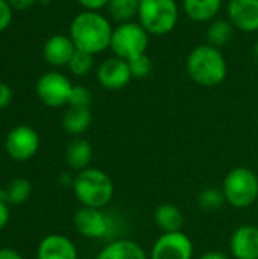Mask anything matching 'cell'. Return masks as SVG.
I'll return each instance as SVG.
<instances>
[{"label": "cell", "instance_id": "19", "mask_svg": "<svg viewBox=\"0 0 258 259\" xmlns=\"http://www.w3.org/2000/svg\"><path fill=\"white\" fill-rule=\"evenodd\" d=\"M93 159V147L87 140L76 138L65 149V162L71 170L82 171L90 167Z\"/></svg>", "mask_w": 258, "mask_h": 259}, {"label": "cell", "instance_id": "9", "mask_svg": "<svg viewBox=\"0 0 258 259\" xmlns=\"http://www.w3.org/2000/svg\"><path fill=\"white\" fill-rule=\"evenodd\" d=\"M195 247L189 235L181 232L161 234L152 249L149 259H193Z\"/></svg>", "mask_w": 258, "mask_h": 259}, {"label": "cell", "instance_id": "4", "mask_svg": "<svg viewBox=\"0 0 258 259\" xmlns=\"http://www.w3.org/2000/svg\"><path fill=\"white\" fill-rule=\"evenodd\" d=\"M137 18L149 35L163 36L176 27L179 8L175 0H140Z\"/></svg>", "mask_w": 258, "mask_h": 259}, {"label": "cell", "instance_id": "8", "mask_svg": "<svg viewBox=\"0 0 258 259\" xmlns=\"http://www.w3.org/2000/svg\"><path fill=\"white\" fill-rule=\"evenodd\" d=\"M71 88L73 85L70 79L58 71H49L43 74L35 87L38 99L49 108H61L68 105Z\"/></svg>", "mask_w": 258, "mask_h": 259}, {"label": "cell", "instance_id": "32", "mask_svg": "<svg viewBox=\"0 0 258 259\" xmlns=\"http://www.w3.org/2000/svg\"><path fill=\"white\" fill-rule=\"evenodd\" d=\"M9 222V209H8V203L0 200V231L8 225Z\"/></svg>", "mask_w": 258, "mask_h": 259}, {"label": "cell", "instance_id": "13", "mask_svg": "<svg viewBox=\"0 0 258 259\" xmlns=\"http://www.w3.org/2000/svg\"><path fill=\"white\" fill-rule=\"evenodd\" d=\"M230 250L234 259H258V228L243 225L237 228L230 240Z\"/></svg>", "mask_w": 258, "mask_h": 259}, {"label": "cell", "instance_id": "7", "mask_svg": "<svg viewBox=\"0 0 258 259\" xmlns=\"http://www.w3.org/2000/svg\"><path fill=\"white\" fill-rule=\"evenodd\" d=\"M75 229L90 240H109L117 232V220L99 208L82 206L73 217Z\"/></svg>", "mask_w": 258, "mask_h": 259}, {"label": "cell", "instance_id": "11", "mask_svg": "<svg viewBox=\"0 0 258 259\" xmlns=\"http://www.w3.org/2000/svg\"><path fill=\"white\" fill-rule=\"evenodd\" d=\"M132 79L131 70H129V64L128 61L113 56L105 59L97 70V80L99 83L111 91L116 90H122L125 88Z\"/></svg>", "mask_w": 258, "mask_h": 259}, {"label": "cell", "instance_id": "25", "mask_svg": "<svg viewBox=\"0 0 258 259\" xmlns=\"http://www.w3.org/2000/svg\"><path fill=\"white\" fill-rule=\"evenodd\" d=\"M93 65H94L93 55H90L87 52L76 50L67 67L75 76H87L93 70Z\"/></svg>", "mask_w": 258, "mask_h": 259}, {"label": "cell", "instance_id": "30", "mask_svg": "<svg viewBox=\"0 0 258 259\" xmlns=\"http://www.w3.org/2000/svg\"><path fill=\"white\" fill-rule=\"evenodd\" d=\"M84 8L85 11H99L102 8H106L109 0H78Z\"/></svg>", "mask_w": 258, "mask_h": 259}, {"label": "cell", "instance_id": "17", "mask_svg": "<svg viewBox=\"0 0 258 259\" xmlns=\"http://www.w3.org/2000/svg\"><path fill=\"white\" fill-rule=\"evenodd\" d=\"M154 222L163 234L181 232L184 226V214L176 205L163 203L155 209Z\"/></svg>", "mask_w": 258, "mask_h": 259}, {"label": "cell", "instance_id": "24", "mask_svg": "<svg viewBox=\"0 0 258 259\" xmlns=\"http://www.w3.org/2000/svg\"><path fill=\"white\" fill-rule=\"evenodd\" d=\"M227 203L225 196L222 193V190L214 188V187H207L204 188L199 196H198V206L204 211V212H216L219 211L224 205Z\"/></svg>", "mask_w": 258, "mask_h": 259}, {"label": "cell", "instance_id": "29", "mask_svg": "<svg viewBox=\"0 0 258 259\" xmlns=\"http://www.w3.org/2000/svg\"><path fill=\"white\" fill-rule=\"evenodd\" d=\"M12 100V91L11 88L0 80V109H5Z\"/></svg>", "mask_w": 258, "mask_h": 259}, {"label": "cell", "instance_id": "27", "mask_svg": "<svg viewBox=\"0 0 258 259\" xmlns=\"http://www.w3.org/2000/svg\"><path fill=\"white\" fill-rule=\"evenodd\" d=\"M91 93L88 88L82 87V85H73L71 93H70V99H68V105L70 106H76V108H90L91 105Z\"/></svg>", "mask_w": 258, "mask_h": 259}, {"label": "cell", "instance_id": "2", "mask_svg": "<svg viewBox=\"0 0 258 259\" xmlns=\"http://www.w3.org/2000/svg\"><path fill=\"white\" fill-rule=\"evenodd\" d=\"M186 67L193 82L208 88L220 85L228 74L225 56L217 47L210 44L195 47L187 56Z\"/></svg>", "mask_w": 258, "mask_h": 259}, {"label": "cell", "instance_id": "20", "mask_svg": "<svg viewBox=\"0 0 258 259\" xmlns=\"http://www.w3.org/2000/svg\"><path fill=\"white\" fill-rule=\"evenodd\" d=\"M91 120H93V115H91L90 108L70 106L62 117V127L70 135H81L90 127Z\"/></svg>", "mask_w": 258, "mask_h": 259}, {"label": "cell", "instance_id": "3", "mask_svg": "<svg viewBox=\"0 0 258 259\" xmlns=\"http://www.w3.org/2000/svg\"><path fill=\"white\" fill-rule=\"evenodd\" d=\"M71 187L82 206L103 209L114 197V182L109 175L100 168L88 167L78 171Z\"/></svg>", "mask_w": 258, "mask_h": 259}, {"label": "cell", "instance_id": "1", "mask_svg": "<svg viewBox=\"0 0 258 259\" xmlns=\"http://www.w3.org/2000/svg\"><path fill=\"white\" fill-rule=\"evenodd\" d=\"M113 32L111 21L99 11H84L71 20L68 36L76 50L94 56L109 49Z\"/></svg>", "mask_w": 258, "mask_h": 259}, {"label": "cell", "instance_id": "28", "mask_svg": "<svg viewBox=\"0 0 258 259\" xmlns=\"http://www.w3.org/2000/svg\"><path fill=\"white\" fill-rule=\"evenodd\" d=\"M12 20V8L8 0H0V32L5 30Z\"/></svg>", "mask_w": 258, "mask_h": 259}, {"label": "cell", "instance_id": "18", "mask_svg": "<svg viewBox=\"0 0 258 259\" xmlns=\"http://www.w3.org/2000/svg\"><path fill=\"white\" fill-rule=\"evenodd\" d=\"M184 12L198 23H208L216 18L222 8V0H182Z\"/></svg>", "mask_w": 258, "mask_h": 259}, {"label": "cell", "instance_id": "10", "mask_svg": "<svg viewBox=\"0 0 258 259\" xmlns=\"http://www.w3.org/2000/svg\"><path fill=\"white\" fill-rule=\"evenodd\" d=\"M40 147V137L30 126L21 124L11 129L5 140V150L14 161H27L36 155Z\"/></svg>", "mask_w": 258, "mask_h": 259}, {"label": "cell", "instance_id": "33", "mask_svg": "<svg viewBox=\"0 0 258 259\" xmlns=\"http://www.w3.org/2000/svg\"><path fill=\"white\" fill-rule=\"evenodd\" d=\"M0 259H23V256L14 249L3 247V249H0Z\"/></svg>", "mask_w": 258, "mask_h": 259}, {"label": "cell", "instance_id": "16", "mask_svg": "<svg viewBox=\"0 0 258 259\" xmlns=\"http://www.w3.org/2000/svg\"><path fill=\"white\" fill-rule=\"evenodd\" d=\"M94 259H148L146 250L134 240L116 238L111 240Z\"/></svg>", "mask_w": 258, "mask_h": 259}, {"label": "cell", "instance_id": "22", "mask_svg": "<svg viewBox=\"0 0 258 259\" xmlns=\"http://www.w3.org/2000/svg\"><path fill=\"white\" fill-rule=\"evenodd\" d=\"M138 9L140 0H109L106 6L108 17L119 24L134 21L138 17Z\"/></svg>", "mask_w": 258, "mask_h": 259}, {"label": "cell", "instance_id": "31", "mask_svg": "<svg viewBox=\"0 0 258 259\" xmlns=\"http://www.w3.org/2000/svg\"><path fill=\"white\" fill-rule=\"evenodd\" d=\"M8 3L14 11H26L32 8L36 3V0H8Z\"/></svg>", "mask_w": 258, "mask_h": 259}, {"label": "cell", "instance_id": "21", "mask_svg": "<svg viewBox=\"0 0 258 259\" xmlns=\"http://www.w3.org/2000/svg\"><path fill=\"white\" fill-rule=\"evenodd\" d=\"M30 193L32 184L24 178H15L0 190V200L11 205H21L30 197Z\"/></svg>", "mask_w": 258, "mask_h": 259}, {"label": "cell", "instance_id": "14", "mask_svg": "<svg viewBox=\"0 0 258 259\" xmlns=\"http://www.w3.org/2000/svg\"><path fill=\"white\" fill-rule=\"evenodd\" d=\"M36 259H78L75 243L61 234L44 237L38 246Z\"/></svg>", "mask_w": 258, "mask_h": 259}, {"label": "cell", "instance_id": "23", "mask_svg": "<svg viewBox=\"0 0 258 259\" xmlns=\"http://www.w3.org/2000/svg\"><path fill=\"white\" fill-rule=\"evenodd\" d=\"M233 23L225 18H214L207 29V44L213 47H222L233 38Z\"/></svg>", "mask_w": 258, "mask_h": 259}, {"label": "cell", "instance_id": "12", "mask_svg": "<svg viewBox=\"0 0 258 259\" xmlns=\"http://www.w3.org/2000/svg\"><path fill=\"white\" fill-rule=\"evenodd\" d=\"M228 20L243 32H258V0H230Z\"/></svg>", "mask_w": 258, "mask_h": 259}, {"label": "cell", "instance_id": "34", "mask_svg": "<svg viewBox=\"0 0 258 259\" xmlns=\"http://www.w3.org/2000/svg\"><path fill=\"white\" fill-rule=\"evenodd\" d=\"M198 259H230V256L222 252H217V250H210V252L202 253Z\"/></svg>", "mask_w": 258, "mask_h": 259}, {"label": "cell", "instance_id": "26", "mask_svg": "<svg viewBox=\"0 0 258 259\" xmlns=\"http://www.w3.org/2000/svg\"><path fill=\"white\" fill-rule=\"evenodd\" d=\"M128 64H129L131 74H132V77H135V79H144V77H148V76L152 73V70H154V62H152V59H151L146 53H143V55H140V56H135V58L129 59Z\"/></svg>", "mask_w": 258, "mask_h": 259}, {"label": "cell", "instance_id": "5", "mask_svg": "<svg viewBox=\"0 0 258 259\" xmlns=\"http://www.w3.org/2000/svg\"><path fill=\"white\" fill-rule=\"evenodd\" d=\"M222 193L233 208H249L258 199V176L248 167H236L225 176Z\"/></svg>", "mask_w": 258, "mask_h": 259}, {"label": "cell", "instance_id": "35", "mask_svg": "<svg viewBox=\"0 0 258 259\" xmlns=\"http://www.w3.org/2000/svg\"><path fill=\"white\" fill-rule=\"evenodd\" d=\"M252 58H254V61L258 64V39L255 41L254 47H252Z\"/></svg>", "mask_w": 258, "mask_h": 259}, {"label": "cell", "instance_id": "15", "mask_svg": "<svg viewBox=\"0 0 258 259\" xmlns=\"http://www.w3.org/2000/svg\"><path fill=\"white\" fill-rule=\"evenodd\" d=\"M76 52V47L68 35H52L43 47V56L44 59L55 67H64L68 65L73 55Z\"/></svg>", "mask_w": 258, "mask_h": 259}, {"label": "cell", "instance_id": "6", "mask_svg": "<svg viewBox=\"0 0 258 259\" xmlns=\"http://www.w3.org/2000/svg\"><path fill=\"white\" fill-rule=\"evenodd\" d=\"M149 46V33L140 23L129 21L119 24L111 36L109 49L114 52V56L129 61L135 56L146 53Z\"/></svg>", "mask_w": 258, "mask_h": 259}]
</instances>
